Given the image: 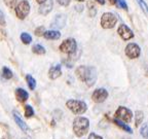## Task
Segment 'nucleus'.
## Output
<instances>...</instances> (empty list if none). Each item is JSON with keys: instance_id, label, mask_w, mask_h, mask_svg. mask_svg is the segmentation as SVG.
I'll return each mask as SVG.
<instances>
[{"instance_id": "f257e3e1", "label": "nucleus", "mask_w": 148, "mask_h": 139, "mask_svg": "<svg viewBox=\"0 0 148 139\" xmlns=\"http://www.w3.org/2000/svg\"><path fill=\"white\" fill-rule=\"evenodd\" d=\"M77 77L81 81L86 83L88 87H92L97 81V70L92 66H84L81 65L75 71Z\"/></svg>"}, {"instance_id": "f03ea898", "label": "nucleus", "mask_w": 148, "mask_h": 139, "mask_svg": "<svg viewBox=\"0 0 148 139\" xmlns=\"http://www.w3.org/2000/svg\"><path fill=\"white\" fill-rule=\"evenodd\" d=\"M90 129V120L83 116H77L73 122V131L77 137H82L88 132Z\"/></svg>"}, {"instance_id": "7ed1b4c3", "label": "nucleus", "mask_w": 148, "mask_h": 139, "mask_svg": "<svg viewBox=\"0 0 148 139\" xmlns=\"http://www.w3.org/2000/svg\"><path fill=\"white\" fill-rule=\"evenodd\" d=\"M66 106L68 107V109H70L75 114H82L88 109L86 102L80 101V100H73V99L68 100L66 102Z\"/></svg>"}, {"instance_id": "20e7f679", "label": "nucleus", "mask_w": 148, "mask_h": 139, "mask_svg": "<svg viewBox=\"0 0 148 139\" xmlns=\"http://www.w3.org/2000/svg\"><path fill=\"white\" fill-rule=\"evenodd\" d=\"M30 12V4L27 0H21L16 5V14L18 19L24 20Z\"/></svg>"}, {"instance_id": "39448f33", "label": "nucleus", "mask_w": 148, "mask_h": 139, "mask_svg": "<svg viewBox=\"0 0 148 139\" xmlns=\"http://www.w3.org/2000/svg\"><path fill=\"white\" fill-rule=\"evenodd\" d=\"M117 23V18L111 12H105L101 18V26L104 29H111Z\"/></svg>"}, {"instance_id": "423d86ee", "label": "nucleus", "mask_w": 148, "mask_h": 139, "mask_svg": "<svg viewBox=\"0 0 148 139\" xmlns=\"http://www.w3.org/2000/svg\"><path fill=\"white\" fill-rule=\"evenodd\" d=\"M77 50V43L73 38H68L64 40L60 45V51L65 54H74Z\"/></svg>"}, {"instance_id": "0eeeda50", "label": "nucleus", "mask_w": 148, "mask_h": 139, "mask_svg": "<svg viewBox=\"0 0 148 139\" xmlns=\"http://www.w3.org/2000/svg\"><path fill=\"white\" fill-rule=\"evenodd\" d=\"M115 116L117 118H119L120 120H123V122L130 123V122L132 120L133 114H132V111L130 110L129 108H127V107L119 106L115 112Z\"/></svg>"}, {"instance_id": "6e6552de", "label": "nucleus", "mask_w": 148, "mask_h": 139, "mask_svg": "<svg viewBox=\"0 0 148 139\" xmlns=\"http://www.w3.org/2000/svg\"><path fill=\"white\" fill-rule=\"evenodd\" d=\"M141 50L138 44L136 43H129L125 47V55L131 59H136L140 56Z\"/></svg>"}, {"instance_id": "1a4fd4ad", "label": "nucleus", "mask_w": 148, "mask_h": 139, "mask_svg": "<svg viewBox=\"0 0 148 139\" xmlns=\"http://www.w3.org/2000/svg\"><path fill=\"white\" fill-rule=\"evenodd\" d=\"M108 97V92H107L105 89H97L95 90V92L92 93V99L96 103H102L104 102L105 100Z\"/></svg>"}, {"instance_id": "9d476101", "label": "nucleus", "mask_w": 148, "mask_h": 139, "mask_svg": "<svg viewBox=\"0 0 148 139\" xmlns=\"http://www.w3.org/2000/svg\"><path fill=\"white\" fill-rule=\"evenodd\" d=\"M117 32H118V34H119V36L121 37L123 40H130L131 38L134 37V33H133V31L131 30L127 25H123V24L118 27Z\"/></svg>"}, {"instance_id": "9b49d317", "label": "nucleus", "mask_w": 148, "mask_h": 139, "mask_svg": "<svg viewBox=\"0 0 148 139\" xmlns=\"http://www.w3.org/2000/svg\"><path fill=\"white\" fill-rule=\"evenodd\" d=\"M51 9H53V0H45L43 3L40 4L39 14L42 16H46L49 12H51Z\"/></svg>"}, {"instance_id": "f8f14e48", "label": "nucleus", "mask_w": 148, "mask_h": 139, "mask_svg": "<svg viewBox=\"0 0 148 139\" xmlns=\"http://www.w3.org/2000/svg\"><path fill=\"white\" fill-rule=\"evenodd\" d=\"M66 25V16L64 14H59L55 18V20L51 23V27L56 29H61Z\"/></svg>"}, {"instance_id": "ddd939ff", "label": "nucleus", "mask_w": 148, "mask_h": 139, "mask_svg": "<svg viewBox=\"0 0 148 139\" xmlns=\"http://www.w3.org/2000/svg\"><path fill=\"white\" fill-rule=\"evenodd\" d=\"M61 74H62L61 65H56V66H53L49 71V76L51 79H57L58 77L61 76Z\"/></svg>"}, {"instance_id": "4468645a", "label": "nucleus", "mask_w": 148, "mask_h": 139, "mask_svg": "<svg viewBox=\"0 0 148 139\" xmlns=\"http://www.w3.org/2000/svg\"><path fill=\"white\" fill-rule=\"evenodd\" d=\"M28 97H29V94H28L27 91H25L24 89L18 88L16 90V98L18 102L23 103V102L27 101Z\"/></svg>"}, {"instance_id": "2eb2a0df", "label": "nucleus", "mask_w": 148, "mask_h": 139, "mask_svg": "<svg viewBox=\"0 0 148 139\" xmlns=\"http://www.w3.org/2000/svg\"><path fill=\"white\" fill-rule=\"evenodd\" d=\"M14 122H16V124H18V126L20 128H21V130H23L24 132H27L28 131V126L27 124L24 122L23 120L21 118V116H18V114L16 112V111H14Z\"/></svg>"}, {"instance_id": "dca6fc26", "label": "nucleus", "mask_w": 148, "mask_h": 139, "mask_svg": "<svg viewBox=\"0 0 148 139\" xmlns=\"http://www.w3.org/2000/svg\"><path fill=\"white\" fill-rule=\"evenodd\" d=\"M46 39L49 40H57L61 37V33L58 30H49V31H45L43 35Z\"/></svg>"}, {"instance_id": "f3484780", "label": "nucleus", "mask_w": 148, "mask_h": 139, "mask_svg": "<svg viewBox=\"0 0 148 139\" xmlns=\"http://www.w3.org/2000/svg\"><path fill=\"white\" fill-rule=\"evenodd\" d=\"M113 123L115 124V125L117 126V127H119L120 129H123V131H125V132H127V133H133L132 128L129 127V126H127V124L123 123V120H118V118H114V120H113Z\"/></svg>"}, {"instance_id": "a211bd4d", "label": "nucleus", "mask_w": 148, "mask_h": 139, "mask_svg": "<svg viewBox=\"0 0 148 139\" xmlns=\"http://www.w3.org/2000/svg\"><path fill=\"white\" fill-rule=\"evenodd\" d=\"M143 118H144L143 111H141V110L136 111V116H135V125H136V127H139L140 124H142Z\"/></svg>"}, {"instance_id": "6ab92c4d", "label": "nucleus", "mask_w": 148, "mask_h": 139, "mask_svg": "<svg viewBox=\"0 0 148 139\" xmlns=\"http://www.w3.org/2000/svg\"><path fill=\"white\" fill-rule=\"evenodd\" d=\"M32 52L34 54H37V55H44L45 54V49L40 44H34L32 46Z\"/></svg>"}, {"instance_id": "aec40b11", "label": "nucleus", "mask_w": 148, "mask_h": 139, "mask_svg": "<svg viewBox=\"0 0 148 139\" xmlns=\"http://www.w3.org/2000/svg\"><path fill=\"white\" fill-rule=\"evenodd\" d=\"M26 79H27V83H28V87L30 90H34L36 88V81L33 78V76H31L30 74H28L27 76H26Z\"/></svg>"}, {"instance_id": "412c9836", "label": "nucleus", "mask_w": 148, "mask_h": 139, "mask_svg": "<svg viewBox=\"0 0 148 139\" xmlns=\"http://www.w3.org/2000/svg\"><path fill=\"white\" fill-rule=\"evenodd\" d=\"M12 71L10 69H9L8 67H6V66H4V67L2 68V76L4 77L5 79H10L12 77Z\"/></svg>"}, {"instance_id": "4be33fe9", "label": "nucleus", "mask_w": 148, "mask_h": 139, "mask_svg": "<svg viewBox=\"0 0 148 139\" xmlns=\"http://www.w3.org/2000/svg\"><path fill=\"white\" fill-rule=\"evenodd\" d=\"M21 40L23 41L24 44H29V43H31V41H32V37H31L30 34H28V33H26V32H23L21 34Z\"/></svg>"}, {"instance_id": "5701e85b", "label": "nucleus", "mask_w": 148, "mask_h": 139, "mask_svg": "<svg viewBox=\"0 0 148 139\" xmlns=\"http://www.w3.org/2000/svg\"><path fill=\"white\" fill-rule=\"evenodd\" d=\"M136 1H137V3L139 4V6H140V8L143 10L144 14L148 17V5L145 3V1H144V0H136Z\"/></svg>"}, {"instance_id": "b1692460", "label": "nucleus", "mask_w": 148, "mask_h": 139, "mask_svg": "<svg viewBox=\"0 0 148 139\" xmlns=\"http://www.w3.org/2000/svg\"><path fill=\"white\" fill-rule=\"evenodd\" d=\"M34 116V110L30 105H26L25 106V116L26 118H32Z\"/></svg>"}, {"instance_id": "393cba45", "label": "nucleus", "mask_w": 148, "mask_h": 139, "mask_svg": "<svg viewBox=\"0 0 148 139\" xmlns=\"http://www.w3.org/2000/svg\"><path fill=\"white\" fill-rule=\"evenodd\" d=\"M140 133L141 135L144 137L145 139H148V125L147 124H144L141 127V130H140Z\"/></svg>"}, {"instance_id": "a878e982", "label": "nucleus", "mask_w": 148, "mask_h": 139, "mask_svg": "<svg viewBox=\"0 0 148 139\" xmlns=\"http://www.w3.org/2000/svg\"><path fill=\"white\" fill-rule=\"evenodd\" d=\"M44 33H45V28L43 26H40V27H38L35 30V35L36 36H43Z\"/></svg>"}, {"instance_id": "bb28decb", "label": "nucleus", "mask_w": 148, "mask_h": 139, "mask_svg": "<svg viewBox=\"0 0 148 139\" xmlns=\"http://www.w3.org/2000/svg\"><path fill=\"white\" fill-rule=\"evenodd\" d=\"M116 4H117V6L119 7V8L125 9V10L127 9V4L125 0H116Z\"/></svg>"}, {"instance_id": "cd10ccee", "label": "nucleus", "mask_w": 148, "mask_h": 139, "mask_svg": "<svg viewBox=\"0 0 148 139\" xmlns=\"http://www.w3.org/2000/svg\"><path fill=\"white\" fill-rule=\"evenodd\" d=\"M0 26H5V17L1 10H0Z\"/></svg>"}, {"instance_id": "c85d7f7f", "label": "nucleus", "mask_w": 148, "mask_h": 139, "mask_svg": "<svg viewBox=\"0 0 148 139\" xmlns=\"http://www.w3.org/2000/svg\"><path fill=\"white\" fill-rule=\"evenodd\" d=\"M57 1H58L59 4L63 5V6H67L70 3V0H57Z\"/></svg>"}, {"instance_id": "c756f323", "label": "nucleus", "mask_w": 148, "mask_h": 139, "mask_svg": "<svg viewBox=\"0 0 148 139\" xmlns=\"http://www.w3.org/2000/svg\"><path fill=\"white\" fill-rule=\"evenodd\" d=\"M88 139H103V137L99 136V135L95 134V133H90V136H88Z\"/></svg>"}, {"instance_id": "7c9ffc66", "label": "nucleus", "mask_w": 148, "mask_h": 139, "mask_svg": "<svg viewBox=\"0 0 148 139\" xmlns=\"http://www.w3.org/2000/svg\"><path fill=\"white\" fill-rule=\"evenodd\" d=\"M4 2L8 7H12L14 5V0H4Z\"/></svg>"}, {"instance_id": "2f4dec72", "label": "nucleus", "mask_w": 148, "mask_h": 139, "mask_svg": "<svg viewBox=\"0 0 148 139\" xmlns=\"http://www.w3.org/2000/svg\"><path fill=\"white\" fill-rule=\"evenodd\" d=\"M97 2L100 4H105V0H97Z\"/></svg>"}, {"instance_id": "473e14b6", "label": "nucleus", "mask_w": 148, "mask_h": 139, "mask_svg": "<svg viewBox=\"0 0 148 139\" xmlns=\"http://www.w3.org/2000/svg\"><path fill=\"white\" fill-rule=\"evenodd\" d=\"M109 2H110L111 4H115V3H116V0H109Z\"/></svg>"}, {"instance_id": "72a5a7b5", "label": "nucleus", "mask_w": 148, "mask_h": 139, "mask_svg": "<svg viewBox=\"0 0 148 139\" xmlns=\"http://www.w3.org/2000/svg\"><path fill=\"white\" fill-rule=\"evenodd\" d=\"M36 1H37L38 3H40V4H41V3H43L44 1H45V0H36Z\"/></svg>"}, {"instance_id": "f704fd0d", "label": "nucleus", "mask_w": 148, "mask_h": 139, "mask_svg": "<svg viewBox=\"0 0 148 139\" xmlns=\"http://www.w3.org/2000/svg\"><path fill=\"white\" fill-rule=\"evenodd\" d=\"M77 1H84V0H77Z\"/></svg>"}, {"instance_id": "c9c22d12", "label": "nucleus", "mask_w": 148, "mask_h": 139, "mask_svg": "<svg viewBox=\"0 0 148 139\" xmlns=\"http://www.w3.org/2000/svg\"><path fill=\"white\" fill-rule=\"evenodd\" d=\"M2 139H4V138H2Z\"/></svg>"}]
</instances>
